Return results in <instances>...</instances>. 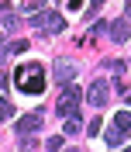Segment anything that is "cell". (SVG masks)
<instances>
[{
    "label": "cell",
    "mask_w": 131,
    "mask_h": 152,
    "mask_svg": "<svg viewBox=\"0 0 131 152\" xmlns=\"http://www.w3.org/2000/svg\"><path fill=\"white\" fill-rule=\"evenodd\" d=\"M14 86L21 94H28V97H38L45 90V66L41 62H21L14 69Z\"/></svg>",
    "instance_id": "cell-1"
},
{
    "label": "cell",
    "mask_w": 131,
    "mask_h": 152,
    "mask_svg": "<svg viewBox=\"0 0 131 152\" xmlns=\"http://www.w3.org/2000/svg\"><path fill=\"white\" fill-rule=\"evenodd\" d=\"M28 21L35 24L38 31H45V35H62V31H66V18L55 14V10H35Z\"/></svg>",
    "instance_id": "cell-2"
},
{
    "label": "cell",
    "mask_w": 131,
    "mask_h": 152,
    "mask_svg": "<svg viewBox=\"0 0 131 152\" xmlns=\"http://www.w3.org/2000/svg\"><path fill=\"white\" fill-rule=\"evenodd\" d=\"M79 104H83V94H79L76 86H62V90H59V100H55L59 118H69V114H76V111H79Z\"/></svg>",
    "instance_id": "cell-3"
},
{
    "label": "cell",
    "mask_w": 131,
    "mask_h": 152,
    "mask_svg": "<svg viewBox=\"0 0 131 152\" xmlns=\"http://www.w3.org/2000/svg\"><path fill=\"white\" fill-rule=\"evenodd\" d=\"M86 97H90V104H93V107H107V100H111V86L103 83V80H97V83H90Z\"/></svg>",
    "instance_id": "cell-4"
},
{
    "label": "cell",
    "mask_w": 131,
    "mask_h": 152,
    "mask_svg": "<svg viewBox=\"0 0 131 152\" xmlns=\"http://www.w3.org/2000/svg\"><path fill=\"white\" fill-rule=\"evenodd\" d=\"M14 128H17V135H31V132H38V128H41V111H35V114H24V118H21V121L14 124Z\"/></svg>",
    "instance_id": "cell-5"
},
{
    "label": "cell",
    "mask_w": 131,
    "mask_h": 152,
    "mask_svg": "<svg viewBox=\"0 0 131 152\" xmlns=\"http://www.w3.org/2000/svg\"><path fill=\"white\" fill-rule=\"evenodd\" d=\"M73 76H76V62H73V59H59V62H55V80H59V83H69Z\"/></svg>",
    "instance_id": "cell-6"
},
{
    "label": "cell",
    "mask_w": 131,
    "mask_h": 152,
    "mask_svg": "<svg viewBox=\"0 0 131 152\" xmlns=\"http://www.w3.org/2000/svg\"><path fill=\"white\" fill-rule=\"evenodd\" d=\"M83 132V121H79V114H69V118H62V135L66 138H73V135Z\"/></svg>",
    "instance_id": "cell-7"
},
{
    "label": "cell",
    "mask_w": 131,
    "mask_h": 152,
    "mask_svg": "<svg viewBox=\"0 0 131 152\" xmlns=\"http://www.w3.org/2000/svg\"><path fill=\"white\" fill-rule=\"evenodd\" d=\"M103 138H107V145H111V149H117V145H124V142H128V132H124V128H117V124H111Z\"/></svg>",
    "instance_id": "cell-8"
},
{
    "label": "cell",
    "mask_w": 131,
    "mask_h": 152,
    "mask_svg": "<svg viewBox=\"0 0 131 152\" xmlns=\"http://www.w3.org/2000/svg\"><path fill=\"white\" fill-rule=\"evenodd\" d=\"M111 38L114 42H128V21H114L111 24Z\"/></svg>",
    "instance_id": "cell-9"
},
{
    "label": "cell",
    "mask_w": 131,
    "mask_h": 152,
    "mask_svg": "<svg viewBox=\"0 0 131 152\" xmlns=\"http://www.w3.org/2000/svg\"><path fill=\"white\" fill-rule=\"evenodd\" d=\"M114 124H117V128H124V132H131V111H121L117 118H114Z\"/></svg>",
    "instance_id": "cell-10"
},
{
    "label": "cell",
    "mask_w": 131,
    "mask_h": 152,
    "mask_svg": "<svg viewBox=\"0 0 131 152\" xmlns=\"http://www.w3.org/2000/svg\"><path fill=\"white\" fill-rule=\"evenodd\" d=\"M10 118H14V104H7V100H4V104H0V121L7 124Z\"/></svg>",
    "instance_id": "cell-11"
},
{
    "label": "cell",
    "mask_w": 131,
    "mask_h": 152,
    "mask_svg": "<svg viewBox=\"0 0 131 152\" xmlns=\"http://www.w3.org/2000/svg\"><path fill=\"white\" fill-rule=\"evenodd\" d=\"M103 66L111 69V73H117V76L124 73V62H121V59H107V62H103Z\"/></svg>",
    "instance_id": "cell-12"
},
{
    "label": "cell",
    "mask_w": 131,
    "mask_h": 152,
    "mask_svg": "<svg viewBox=\"0 0 131 152\" xmlns=\"http://www.w3.org/2000/svg\"><path fill=\"white\" fill-rule=\"evenodd\" d=\"M86 132H90V138H93V135H100V132H103V121H100V118H93V121L86 124Z\"/></svg>",
    "instance_id": "cell-13"
},
{
    "label": "cell",
    "mask_w": 131,
    "mask_h": 152,
    "mask_svg": "<svg viewBox=\"0 0 131 152\" xmlns=\"http://www.w3.org/2000/svg\"><path fill=\"white\" fill-rule=\"evenodd\" d=\"M45 149H52V152H55V149H62V135H52V138L45 142Z\"/></svg>",
    "instance_id": "cell-14"
},
{
    "label": "cell",
    "mask_w": 131,
    "mask_h": 152,
    "mask_svg": "<svg viewBox=\"0 0 131 152\" xmlns=\"http://www.w3.org/2000/svg\"><path fill=\"white\" fill-rule=\"evenodd\" d=\"M66 7H69V10H79V7H83V0H69Z\"/></svg>",
    "instance_id": "cell-15"
},
{
    "label": "cell",
    "mask_w": 131,
    "mask_h": 152,
    "mask_svg": "<svg viewBox=\"0 0 131 152\" xmlns=\"http://www.w3.org/2000/svg\"><path fill=\"white\" fill-rule=\"evenodd\" d=\"M100 4H103V0H90V7H93V10H97V7H100Z\"/></svg>",
    "instance_id": "cell-16"
},
{
    "label": "cell",
    "mask_w": 131,
    "mask_h": 152,
    "mask_svg": "<svg viewBox=\"0 0 131 152\" xmlns=\"http://www.w3.org/2000/svg\"><path fill=\"white\" fill-rule=\"evenodd\" d=\"M128 104H131V94H128Z\"/></svg>",
    "instance_id": "cell-17"
}]
</instances>
